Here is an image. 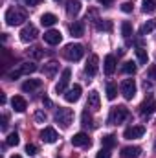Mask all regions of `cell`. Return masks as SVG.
I'll list each match as a JSON object with an SVG mask.
<instances>
[{"mask_svg": "<svg viewBox=\"0 0 156 158\" xmlns=\"http://www.w3.org/2000/svg\"><path fill=\"white\" fill-rule=\"evenodd\" d=\"M127 118H129V109L123 107V105H119V107H114V109L110 110L109 123H110V125H119L123 119H127Z\"/></svg>", "mask_w": 156, "mask_h": 158, "instance_id": "obj_4", "label": "cell"}, {"mask_svg": "<svg viewBox=\"0 0 156 158\" xmlns=\"http://www.w3.org/2000/svg\"><path fill=\"white\" fill-rule=\"evenodd\" d=\"M11 107H13L17 112H24V110L28 109V103H26V99H24L22 96H15V98L11 99Z\"/></svg>", "mask_w": 156, "mask_h": 158, "instance_id": "obj_18", "label": "cell"}, {"mask_svg": "<svg viewBox=\"0 0 156 158\" xmlns=\"http://www.w3.org/2000/svg\"><path fill=\"white\" fill-rule=\"evenodd\" d=\"M7 129V116L4 114V118H2V131H6Z\"/></svg>", "mask_w": 156, "mask_h": 158, "instance_id": "obj_43", "label": "cell"}, {"mask_svg": "<svg viewBox=\"0 0 156 158\" xmlns=\"http://www.w3.org/2000/svg\"><path fill=\"white\" fill-rule=\"evenodd\" d=\"M99 107H101V99H99V94H97V90H92V92L88 94L86 109H90V110H99Z\"/></svg>", "mask_w": 156, "mask_h": 158, "instance_id": "obj_15", "label": "cell"}, {"mask_svg": "<svg viewBox=\"0 0 156 158\" xmlns=\"http://www.w3.org/2000/svg\"><path fill=\"white\" fill-rule=\"evenodd\" d=\"M55 22H57V17H55L53 13H44V15L40 17V24H42V26H48V28H50V26H53Z\"/></svg>", "mask_w": 156, "mask_h": 158, "instance_id": "obj_22", "label": "cell"}, {"mask_svg": "<svg viewBox=\"0 0 156 158\" xmlns=\"http://www.w3.org/2000/svg\"><path fill=\"white\" fill-rule=\"evenodd\" d=\"M121 94L125 99H132L136 96V81L134 79H125L121 83Z\"/></svg>", "mask_w": 156, "mask_h": 158, "instance_id": "obj_6", "label": "cell"}, {"mask_svg": "<svg viewBox=\"0 0 156 158\" xmlns=\"http://www.w3.org/2000/svg\"><path fill=\"white\" fill-rule=\"evenodd\" d=\"M26 153H28L30 156H33V155H37V153H39V149H37V145H35V143H28V145H26Z\"/></svg>", "mask_w": 156, "mask_h": 158, "instance_id": "obj_34", "label": "cell"}, {"mask_svg": "<svg viewBox=\"0 0 156 158\" xmlns=\"http://www.w3.org/2000/svg\"><path fill=\"white\" fill-rule=\"evenodd\" d=\"M11 158H22V156H18V155H15V156H11Z\"/></svg>", "mask_w": 156, "mask_h": 158, "instance_id": "obj_45", "label": "cell"}, {"mask_svg": "<svg viewBox=\"0 0 156 158\" xmlns=\"http://www.w3.org/2000/svg\"><path fill=\"white\" fill-rule=\"evenodd\" d=\"M79 98H81V85H74L70 90L64 92V101H68V103H76V101H79Z\"/></svg>", "mask_w": 156, "mask_h": 158, "instance_id": "obj_14", "label": "cell"}, {"mask_svg": "<svg viewBox=\"0 0 156 158\" xmlns=\"http://www.w3.org/2000/svg\"><path fill=\"white\" fill-rule=\"evenodd\" d=\"M79 11H81V2H79V0H68V4H66V13H68V17H77Z\"/></svg>", "mask_w": 156, "mask_h": 158, "instance_id": "obj_19", "label": "cell"}, {"mask_svg": "<svg viewBox=\"0 0 156 158\" xmlns=\"http://www.w3.org/2000/svg\"><path fill=\"white\" fill-rule=\"evenodd\" d=\"M117 96V85L116 83H107V98L112 101V99H116Z\"/></svg>", "mask_w": 156, "mask_h": 158, "instance_id": "obj_26", "label": "cell"}, {"mask_svg": "<svg viewBox=\"0 0 156 158\" xmlns=\"http://www.w3.org/2000/svg\"><path fill=\"white\" fill-rule=\"evenodd\" d=\"M18 142H20V138H18V134H17V132H11V134H7V140H6V145H9V147H15V145H18Z\"/></svg>", "mask_w": 156, "mask_h": 158, "instance_id": "obj_30", "label": "cell"}, {"mask_svg": "<svg viewBox=\"0 0 156 158\" xmlns=\"http://www.w3.org/2000/svg\"><path fill=\"white\" fill-rule=\"evenodd\" d=\"M97 66H99V57H97L96 53H92V55L88 57L86 64H84V72H86V76H88V77H94V76L97 74Z\"/></svg>", "mask_w": 156, "mask_h": 158, "instance_id": "obj_9", "label": "cell"}, {"mask_svg": "<svg viewBox=\"0 0 156 158\" xmlns=\"http://www.w3.org/2000/svg\"><path fill=\"white\" fill-rule=\"evenodd\" d=\"M136 57H138V63L140 64H147V61H149V55H147V52L143 48H138L136 50Z\"/></svg>", "mask_w": 156, "mask_h": 158, "instance_id": "obj_29", "label": "cell"}, {"mask_svg": "<svg viewBox=\"0 0 156 158\" xmlns=\"http://www.w3.org/2000/svg\"><path fill=\"white\" fill-rule=\"evenodd\" d=\"M24 20H28V13L22 7H15L13 6V7H9L6 11V22H7V26H18Z\"/></svg>", "mask_w": 156, "mask_h": 158, "instance_id": "obj_1", "label": "cell"}, {"mask_svg": "<svg viewBox=\"0 0 156 158\" xmlns=\"http://www.w3.org/2000/svg\"><path fill=\"white\" fill-rule=\"evenodd\" d=\"M96 158H110V149H109V147H103V149L96 155Z\"/></svg>", "mask_w": 156, "mask_h": 158, "instance_id": "obj_35", "label": "cell"}, {"mask_svg": "<svg viewBox=\"0 0 156 158\" xmlns=\"http://www.w3.org/2000/svg\"><path fill=\"white\" fill-rule=\"evenodd\" d=\"M101 142H103V147L112 149V147L116 145V136H114V134H107V136H103V138H101Z\"/></svg>", "mask_w": 156, "mask_h": 158, "instance_id": "obj_27", "label": "cell"}, {"mask_svg": "<svg viewBox=\"0 0 156 158\" xmlns=\"http://www.w3.org/2000/svg\"><path fill=\"white\" fill-rule=\"evenodd\" d=\"M97 28L99 30H105V31H110L112 30V24H110V20H105V22H99Z\"/></svg>", "mask_w": 156, "mask_h": 158, "instance_id": "obj_36", "label": "cell"}, {"mask_svg": "<svg viewBox=\"0 0 156 158\" xmlns=\"http://www.w3.org/2000/svg\"><path fill=\"white\" fill-rule=\"evenodd\" d=\"M40 86H42V81L40 79H28V81L22 83V90L24 92H33V90H37Z\"/></svg>", "mask_w": 156, "mask_h": 158, "instance_id": "obj_20", "label": "cell"}, {"mask_svg": "<svg viewBox=\"0 0 156 158\" xmlns=\"http://www.w3.org/2000/svg\"><path fill=\"white\" fill-rule=\"evenodd\" d=\"M61 40H63V35H61L59 30H50V31L44 33V42H48V44H51V46L59 44Z\"/></svg>", "mask_w": 156, "mask_h": 158, "instance_id": "obj_16", "label": "cell"}, {"mask_svg": "<svg viewBox=\"0 0 156 158\" xmlns=\"http://www.w3.org/2000/svg\"><path fill=\"white\" fill-rule=\"evenodd\" d=\"M70 33H72L74 37H83V33H84V24H83V22H74V24L70 26Z\"/></svg>", "mask_w": 156, "mask_h": 158, "instance_id": "obj_23", "label": "cell"}, {"mask_svg": "<svg viewBox=\"0 0 156 158\" xmlns=\"http://www.w3.org/2000/svg\"><path fill=\"white\" fill-rule=\"evenodd\" d=\"M35 119H37L39 123H44V121H46V114H44L42 110H37V112H35Z\"/></svg>", "mask_w": 156, "mask_h": 158, "instance_id": "obj_38", "label": "cell"}, {"mask_svg": "<svg viewBox=\"0 0 156 158\" xmlns=\"http://www.w3.org/2000/svg\"><path fill=\"white\" fill-rule=\"evenodd\" d=\"M57 68H59V64H57L55 61H50V63L44 64V74H46L48 77H53L55 72H57Z\"/></svg>", "mask_w": 156, "mask_h": 158, "instance_id": "obj_24", "label": "cell"}, {"mask_svg": "<svg viewBox=\"0 0 156 158\" xmlns=\"http://www.w3.org/2000/svg\"><path fill=\"white\" fill-rule=\"evenodd\" d=\"M103 64H105V66H103V70H105V74H107V76H112V74L116 72V57H114V55H107Z\"/></svg>", "mask_w": 156, "mask_h": 158, "instance_id": "obj_17", "label": "cell"}, {"mask_svg": "<svg viewBox=\"0 0 156 158\" xmlns=\"http://www.w3.org/2000/svg\"><path fill=\"white\" fill-rule=\"evenodd\" d=\"M81 121H83L84 127H94V119H92V116H90L88 110H84V112L81 114Z\"/></svg>", "mask_w": 156, "mask_h": 158, "instance_id": "obj_31", "label": "cell"}, {"mask_svg": "<svg viewBox=\"0 0 156 158\" xmlns=\"http://www.w3.org/2000/svg\"><path fill=\"white\" fill-rule=\"evenodd\" d=\"M140 153H142L140 147H123V149H121V155L125 158H138Z\"/></svg>", "mask_w": 156, "mask_h": 158, "instance_id": "obj_21", "label": "cell"}, {"mask_svg": "<svg viewBox=\"0 0 156 158\" xmlns=\"http://www.w3.org/2000/svg\"><path fill=\"white\" fill-rule=\"evenodd\" d=\"M142 9H143L145 13H154L156 11V0H143Z\"/></svg>", "mask_w": 156, "mask_h": 158, "instance_id": "obj_28", "label": "cell"}, {"mask_svg": "<svg viewBox=\"0 0 156 158\" xmlns=\"http://www.w3.org/2000/svg\"><path fill=\"white\" fill-rule=\"evenodd\" d=\"M72 119H74V112H72L70 109L59 107V109L55 110V121H57L63 129H68L70 123H72Z\"/></svg>", "mask_w": 156, "mask_h": 158, "instance_id": "obj_2", "label": "cell"}, {"mask_svg": "<svg viewBox=\"0 0 156 158\" xmlns=\"http://www.w3.org/2000/svg\"><path fill=\"white\" fill-rule=\"evenodd\" d=\"M145 134V127L143 125H132V127H129L125 132H123V136L127 138V140H136V138H142Z\"/></svg>", "mask_w": 156, "mask_h": 158, "instance_id": "obj_11", "label": "cell"}, {"mask_svg": "<svg viewBox=\"0 0 156 158\" xmlns=\"http://www.w3.org/2000/svg\"><path fill=\"white\" fill-rule=\"evenodd\" d=\"M31 55H33L35 59H40V57H42V50H40V48H33V50H31Z\"/></svg>", "mask_w": 156, "mask_h": 158, "instance_id": "obj_40", "label": "cell"}, {"mask_svg": "<svg viewBox=\"0 0 156 158\" xmlns=\"http://www.w3.org/2000/svg\"><path fill=\"white\" fill-rule=\"evenodd\" d=\"M154 28H156L154 20H149L147 24H143V26H142V30H140V35H147V33H151Z\"/></svg>", "mask_w": 156, "mask_h": 158, "instance_id": "obj_32", "label": "cell"}, {"mask_svg": "<svg viewBox=\"0 0 156 158\" xmlns=\"http://www.w3.org/2000/svg\"><path fill=\"white\" fill-rule=\"evenodd\" d=\"M33 72H37V64L35 63H22L17 70L9 72V79H17V77H20V76H30Z\"/></svg>", "mask_w": 156, "mask_h": 158, "instance_id": "obj_5", "label": "cell"}, {"mask_svg": "<svg viewBox=\"0 0 156 158\" xmlns=\"http://www.w3.org/2000/svg\"><path fill=\"white\" fill-rule=\"evenodd\" d=\"M72 143H74L76 147H90L92 140L88 138V134H86V132H77V134H74Z\"/></svg>", "mask_w": 156, "mask_h": 158, "instance_id": "obj_13", "label": "cell"}, {"mask_svg": "<svg viewBox=\"0 0 156 158\" xmlns=\"http://www.w3.org/2000/svg\"><path fill=\"white\" fill-rule=\"evenodd\" d=\"M121 33H123V37H127V39L132 35V26H130V22L125 20V22L121 24Z\"/></svg>", "mask_w": 156, "mask_h": 158, "instance_id": "obj_33", "label": "cell"}, {"mask_svg": "<svg viewBox=\"0 0 156 158\" xmlns=\"http://www.w3.org/2000/svg\"><path fill=\"white\" fill-rule=\"evenodd\" d=\"M136 70H138V66L134 64V63H123V66H121V72L123 74H129V76H134L136 74Z\"/></svg>", "mask_w": 156, "mask_h": 158, "instance_id": "obj_25", "label": "cell"}, {"mask_svg": "<svg viewBox=\"0 0 156 158\" xmlns=\"http://www.w3.org/2000/svg\"><path fill=\"white\" fill-rule=\"evenodd\" d=\"M112 2H114V0H99V4H101V6H105V7L112 6Z\"/></svg>", "mask_w": 156, "mask_h": 158, "instance_id": "obj_42", "label": "cell"}, {"mask_svg": "<svg viewBox=\"0 0 156 158\" xmlns=\"http://www.w3.org/2000/svg\"><path fill=\"white\" fill-rule=\"evenodd\" d=\"M55 2H59V0H55Z\"/></svg>", "mask_w": 156, "mask_h": 158, "instance_id": "obj_46", "label": "cell"}, {"mask_svg": "<svg viewBox=\"0 0 156 158\" xmlns=\"http://www.w3.org/2000/svg\"><path fill=\"white\" fill-rule=\"evenodd\" d=\"M149 77L156 81V64H151L149 66Z\"/></svg>", "mask_w": 156, "mask_h": 158, "instance_id": "obj_39", "label": "cell"}, {"mask_svg": "<svg viewBox=\"0 0 156 158\" xmlns=\"http://www.w3.org/2000/svg\"><path fill=\"white\" fill-rule=\"evenodd\" d=\"M70 79H72V70H70V68H64L63 74H61V77H59V83L55 85V92H57V94H63V92L66 90Z\"/></svg>", "mask_w": 156, "mask_h": 158, "instance_id": "obj_8", "label": "cell"}, {"mask_svg": "<svg viewBox=\"0 0 156 158\" xmlns=\"http://www.w3.org/2000/svg\"><path fill=\"white\" fill-rule=\"evenodd\" d=\"M63 55L68 59V61H79L83 55H84V48L81 44H66L64 50H63Z\"/></svg>", "mask_w": 156, "mask_h": 158, "instance_id": "obj_3", "label": "cell"}, {"mask_svg": "<svg viewBox=\"0 0 156 158\" xmlns=\"http://www.w3.org/2000/svg\"><path fill=\"white\" fill-rule=\"evenodd\" d=\"M42 103H44L46 107H51V101H50V98H46V96L42 98Z\"/></svg>", "mask_w": 156, "mask_h": 158, "instance_id": "obj_44", "label": "cell"}, {"mask_svg": "<svg viewBox=\"0 0 156 158\" xmlns=\"http://www.w3.org/2000/svg\"><path fill=\"white\" fill-rule=\"evenodd\" d=\"M40 138H42V142H46V143H55L59 136H57V131H55L53 127H44L42 132H40Z\"/></svg>", "mask_w": 156, "mask_h": 158, "instance_id": "obj_12", "label": "cell"}, {"mask_svg": "<svg viewBox=\"0 0 156 158\" xmlns=\"http://www.w3.org/2000/svg\"><path fill=\"white\" fill-rule=\"evenodd\" d=\"M40 2H42V0H24L26 6H39Z\"/></svg>", "mask_w": 156, "mask_h": 158, "instance_id": "obj_41", "label": "cell"}, {"mask_svg": "<svg viewBox=\"0 0 156 158\" xmlns=\"http://www.w3.org/2000/svg\"><path fill=\"white\" fill-rule=\"evenodd\" d=\"M140 112H142V116H145V118H149V116H153L156 112V99L153 96H149L142 105H140Z\"/></svg>", "mask_w": 156, "mask_h": 158, "instance_id": "obj_7", "label": "cell"}, {"mask_svg": "<svg viewBox=\"0 0 156 158\" xmlns=\"http://www.w3.org/2000/svg\"><path fill=\"white\" fill-rule=\"evenodd\" d=\"M121 11H123V13H130V11H132V4H130V2H123V4H121Z\"/></svg>", "mask_w": 156, "mask_h": 158, "instance_id": "obj_37", "label": "cell"}, {"mask_svg": "<svg viewBox=\"0 0 156 158\" xmlns=\"http://www.w3.org/2000/svg\"><path fill=\"white\" fill-rule=\"evenodd\" d=\"M39 33H37V28L33 26V24H26L22 30H20V40L22 42H31V40H35Z\"/></svg>", "mask_w": 156, "mask_h": 158, "instance_id": "obj_10", "label": "cell"}]
</instances>
